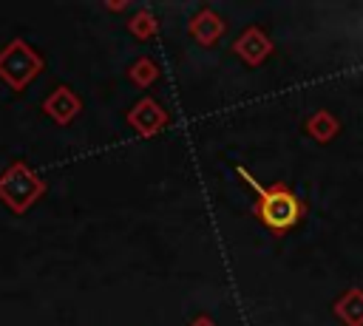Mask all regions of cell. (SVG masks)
Segmentation results:
<instances>
[{"mask_svg":"<svg viewBox=\"0 0 363 326\" xmlns=\"http://www.w3.org/2000/svg\"><path fill=\"white\" fill-rule=\"evenodd\" d=\"M337 315L349 323V326H363V292L352 289L337 300Z\"/></svg>","mask_w":363,"mask_h":326,"instance_id":"277c9868","label":"cell"},{"mask_svg":"<svg viewBox=\"0 0 363 326\" xmlns=\"http://www.w3.org/2000/svg\"><path fill=\"white\" fill-rule=\"evenodd\" d=\"M37 71H40V60H37V54L28 51V45L23 40H14L0 54V77H6V82H11L14 88H23Z\"/></svg>","mask_w":363,"mask_h":326,"instance_id":"3957f363","label":"cell"},{"mask_svg":"<svg viewBox=\"0 0 363 326\" xmlns=\"http://www.w3.org/2000/svg\"><path fill=\"white\" fill-rule=\"evenodd\" d=\"M40 193H43V181H40L26 164H14V167L6 170L3 179H0V198H3L11 210H17V213H23Z\"/></svg>","mask_w":363,"mask_h":326,"instance_id":"7a4b0ae2","label":"cell"},{"mask_svg":"<svg viewBox=\"0 0 363 326\" xmlns=\"http://www.w3.org/2000/svg\"><path fill=\"white\" fill-rule=\"evenodd\" d=\"M45 108L51 111V116H54L57 122H68V119L77 113V99H74V94H71L68 88H60V91L45 102Z\"/></svg>","mask_w":363,"mask_h":326,"instance_id":"5b68a950","label":"cell"},{"mask_svg":"<svg viewBox=\"0 0 363 326\" xmlns=\"http://www.w3.org/2000/svg\"><path fill=\"white\" fill-rule=\"evenodd\" d=\"M196 326H210V320H207V317H201V320H199Z\"/></svg>","mask_w":363,"mask_h":326,"instance_id":"8992f818","label":"cell"},{"mask_svg":"<svg viewBox=\"0 0 363 326\" xmlns=\"http://www.w3.org/2000/svg\"><path fill=\"white\" fill-rule=\"evenodd\" d=\"M238 176H244L247 184L258 193V215L272 232H284L301 218V201L286 187H261V181H255L244 167H238Z\"/></svg>","mask_w":363,"mask_h":326,"instance_id":"6da1fadb","label":"cell"}]
</instances>
